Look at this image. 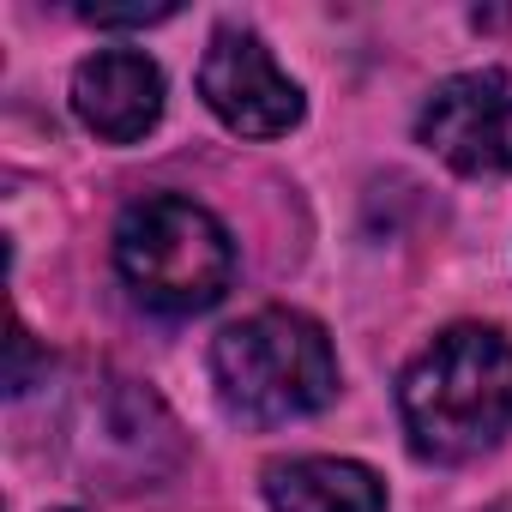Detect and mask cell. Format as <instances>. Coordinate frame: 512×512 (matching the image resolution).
I'll list each match as a JSON object with an SVG mask.
<instances>
[{
  "label": "cell",
  "instance_id": "cell-9",
  "mask_svg": "<svg viewBox=\"0 0 512 512\" xmlns=\"http://www.w3.org/2000/svg\"><path fill=\"white\" fill-rule=\"evenodd\" d=\"M85 25H163L175 19V7H79Z\"/></svg>",
  "mask_w": 512,
  "mask_h": 512
},
{
  "label": "cell",
  "instance_id": "cell-2",
  "mask_svg": "<svg viewBox=\"0 0 512 512\" xmlns=\"http://www.w3.org/2000/svg\"><path fill=\"white\" fill-rule=\"evenodd\" d=\"M211 386L235 422L272 428V422L314 416L338 398V356L320 320L296 308H260L235 320L229 332H217Z\"/></svg>",
  "mask_w": 512,
  "mask_h": 512
},
{
  "label": "cell",
  "instance_id": "cell-8",
  "mask_svg": "<svg viewBox=\"0 0 512 512\" xmlns=\"http://www.w3.org/2000/svg\"><path fill=\"white\" fill-rule=\"evenodd\" d=\"M7 350H13V368H7V392H13V398H25V392L37 386V368L49 374V362H37V344H31V332H25V326H13Z\"/></svg>",
  "mask_w": 512,
  "mask_h": 512
},
{
  "label": "cell",
  "instance_id": "cell-3",
  "mask_svg": "<svg viewBox=\"0 0 512 512\" xmlns=\"http://www.w3.org/2000/svg\"><path fill=\"white\" fill-rule=\"evenodd\" d=\"M115 272L151 314H205L235 278V241L205 205L181 193H151L115 223Z\"/></svg>",
  "mask_w": 512,
  "mask_h": 512
},
{
  "label": "cell",
  "instance_id": "cell-5",
  "mask_svg": "<svg viewBox=\"0 0 512 512\" xmlns=\"http://www.w3.org/2000/svg\"><path fill=\"white\" fill-rule=\"evenodd\" d=\"M416 139L458 175H506L512 169V79L494 67L440 79L416 115Z\"/></svg>",
  "mask_w": 512,
  "mask_h": 512
},
{
  "label": "cell",
  "instance_id": "cell-10",
  "mask_svg": "<svg viewBox=\"0 0 512 512\" xmlns=\"http://www.w3.org/2000/svg\"><path fill=\"white\" fill-rule=\"evenodd\" d=\"M61 512H79V506H61Z\"/></svg>",
  "mask_w": 512,
  "mask_h": 512
},
{
  "label": "cell",
  "instance_id": "cell-4",
  "mask_svg": "<svg viewBox=\"0 0 512 512\" xmlns=\"http://www.w3.org/2000/svg\"><path fill=\"white\" fill-rule=\"evenodd\" d=\"M205 109L241 139H284L302 121V85L272 61V49L247 25H223L199 61Z\"/></svg>",
  "mask_w": 512,
  "mask_h": 512
},
{
  "label": "cell",
  "instance_id": "cell-6",
  "mask_svg": "<svg viewBox=\"0 0 512 512\" xmlns=\"http://www.w3.org/2000/svg\"><path fill=\"white\" fill-rule=\"evenodd\" d=\"M73 115L109 145L145 139L163 121V67L151 55H139V49H103V55L79 61Z\"/></svg>",
  "mask_w": 512,
  "mask_h": 512
},
{
  "label": "cell",
  "instance_id": "cell-1",
  "mask_svg": "<svg viewBox=\"0 0 512 512\" xmlns=\"http://www.w3.org/2000/svg\"><path fill=\"white\" fill-rule=\"evenodd\" d=\"M398 416L416 458L470 464L512 434V338L494 326L440 332L398 374Z\"/></svg>",
  "mask_w": 512,
  "mask_h": 512
},
{
  "label": "cell",
  "instance_id": "cell-7",
  "mask_svg": "<svg viewBox=\"0 0 512 512\" xmlns=\"http://www.w3.org/2000/svg\"><path fill=\"white\" fill-rule=\"evenodd\" d=\"M272 512H386V482L356 458H278L266 464Z\"/></svg>",
  "mask_w": 512,
  "mask_h": 512
}]
</instances>
